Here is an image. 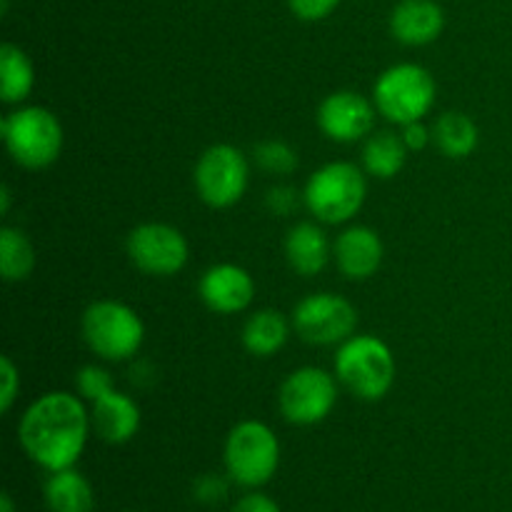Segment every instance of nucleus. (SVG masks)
Instances as JSON below:
<instances>
[{"label":"nucleus","instance_id":"nucleus-26","mask_svg":"<svg viewBox=\"0 0 512 512\" xmlns=\"http://www.w3.org/2000/svg\"><path fill=\"white\" fill-rule=\"evenodd\" d=\"M233 480L230 478H220V475L208 473L200 475L198 480L193 483V498L198 500L200 505H218L228 498V490Z\"/></svg>","mask_w":512,"mask_h":512},{"label":"nucleus","instance_id":"nucleus-18","mask_svg":"<svg viewBox=\"0 0 512 512\" xmlns=\"http://www.w3.org/2000/svg\"><path fill=\"white\" fill-rule=\"evenodd\" d=\"M45 505L50 512H93L95 493L90 480L75 468L55 470L45 480Z\"/></svg>","mask_w":512,"mask_h":512},{"label":"nucleus","instance_id":"nucleus-20","mask_svg":"<svg viewBox=\"0 0 512 512\" xmlns=\"http://www.w3.org/2000/svg\"><path fill=\"white\" fill-rule=\"evenodd\" d=\"M408 153V145L403 143L398 133L378 130V133H370L363 145V168L373 178L390 180L405 168Z\"/></svg>","mask_w":512,"mask_h":512},{"label":"nucleus","instance_id":"nucleus-5","mask_svg":"<svg viewBox=\"0 0 512 512\" xmlns=\"http://www.w3.org/2000/svg\"><path fill=\"white\" fill-rule=\"evenodd\" d=\"M5 148L10 158L25 170H45L60 158L63 150V125L58 115L40 105H25L5 115L3 123Z\"/></svg>","mask_w":512,"mask_h":512},{"label":"nucleus","instance_id":"nucleus-10","mask_svg":"<svg viewBox=\"0 0 512 512\" xmlns=\"http://www.w3.org/2000/svg\"><path fill=\"white\" fill-rule=\"evenodd\" d=\"M358 310L335 293H313L293 310V330L310 345H340L353 338Z\"/></svg>","mask_w":512,"mask_h":512},{"label":"nucleus","instance_id":"nucleus-4","mask_svg":"<svg viewBox=\"0 0 512 512\" xmlns=\"http://www.w3.org/2000/svg\"><path fill=\"white\" fill-rule=\"evenodd\" d=\"M305 208L328 225L353 220L368 198V180L355 163L333 160L315 170L305 183Z\"/></svg>","mask_w":512,"mask_h":512},{"label":"nucleus","instance_id":"nucleus-29","mask_svg":"<svg viewBox=\"0 0 512 512\" xmlns=\"http://www.w3.org/2000/svg\"><path fill=\"white\" fill-rule=\"evenodd\" d=\"M0 373H3L0 410H3V413H10V408H13L15 398H18V393H20V373H18V368H15L13 360L8 358V355H3V360H0Z\"/></svg>","mask_w":512,"mask_h":512},{"label":"nucleus","instance_id":"nucleus-11","mask_svg":"<svg viewBox=\"0 0 512 512\" xmlns=\"http://www.w3.org/2000/svg\"><path fill=\"white\" fill-rule=\"evenodd\" d=\"M128 258L138 270L170 278L188 265L190 245L178 228L168 223H143L130 230Z\"/></svg>","mask_w":512,"mask_h":512},{"label":"nucleus","instance_id":"nucleus-16","mask_svg":"<svg viewBox=\"0 0 512 512\" xmlns=\"http://www.w3.org/2000/svg\"><path fill=\"white\" fill-rule=\"evenodd\" d=\"M140 405L130 395L113 393L95 400L90 408V425L100 440L110 445H125L138 435L140 430Z\"/></svg>","mask_w":512,"mask_h":512},{"label":"nucleus","instance_id":"nucleus-21","mask_svg":"<svg viewBox=\"0 0 512 512\" xmlns=\"http://www.w3.org/2000/svg\"><path fill=\"white\" fill-rule=\"evenodd\" d=\"M433 143L438 150L448 158L460 160L475 153L480 143V130L470 115L458 113V110H448L440 115L433 125Z\"/></svg>","mask_w":512,"mask_h":512},{"label":"nucleus","instance_id":"nucleus-12","mask_svg":"<svg viewBox=\"0 0 512 512\" xmlns=\"http://www.w3.org/2000/svg\"><path fill=\"white\" fill-rule=\"evenodd\" d=\"M375 103L355 90H335L320 103L318 125L333 143H358L373 133Z\"/></svg>","mask_w":512,"mask_h":512},{"label":"nucleus","instance_id":"nucleus-13","mask_svg":"<svg viewBox=\"0 0 512 512\" xmlns=\"http://www.w3.org/2000/svg\"><path fill=\"white\" fill-rule=\"evenodd\" d=\"M198 295L213 313H243L255 298V280L245 268L235 263H218L203 273Z\"/></svg>","mask_w":512,"mask_h":512},{"label":"nucleus","instance_id":"nucleus-30","mask_svg":"<svg viewBox=\"0 0 512 512\" xmlns=\"http://www.w3.org/2000/svg\"><path fill=\"white\" fill-rule=\"evenodd\" d=\"M400 138H403V143L408 145L410 153H418V150L428 148V143L433 140V128H428L423 120H413V123L403 125Z\"/></svg>","mask_w":512,"mask_h":512},{"label":"nucleus","instance_id":"nucleus-24","mask_svg":"<svg viewBox=\"0 0 512 512\" xmlns=\"http://www.w3.org/2000/svg\"><path fill=\"white\" fill-rule=\"evenodd\" d=\"M253 155L255 165L270 175H293L300 165L298 153H295L293 145L285 143V140H263V143L255 145Z\"/></svg>","mask_w":512,"mask_h":512},{"label":"nucleus","instance_id":"nucleus-9","mask_svg":"<svg viewBox=\"0 0 512 512\" xmlns=\"http://www.w3.org/2000/svg\"><path fill=\"white\" fill-rule=\"evenodd\" d=\"M335 403H338V378L335 373L315 365L293 370L280 385V413L288 423L300 428L323 423L333 413Z\"/></svg>","mask_w":512,"mask_h":512},{"label":"nucleus","instance_id":"nucleus-3","mask_svg":"<svg viewBox=\"0 0 512 512\" xmlns=\"http://www.w3.org/2000/svg\"><path fill=\"white\" fill-rule=\"evenodd\" d=\"M225 475L245 490H260L280 468V440L270 425L243 420L225 438Z\"/></svg>","mask_w":512,"mask_h":512},{"label":"nucleus","instance_id":"nucleus-25","mask_svg":"<svg viewBox=\"0 0 512 512\" xmlns=\"http://www.w3.org/2000/svg\"><path fill=\"white\" fill-rule=\"evenodd\" d=\"M75 390H78V395L83 400L95 403V400H100L103 395L113 393L115 390L113 375L105 368H100V365H85V368H80L78 375H75Z\"/></svg>","mask_w":512,"mask_h":512},{"label":"nucleus","instance_id":"nucleus-15","mask_svg":"<svg viewBox=\"0 0 512 512\" xmlns=\"http://www.w3.org/2000/svg\"><path fill=\"white\" fill-rule=\"evenodd\" d=\"M443 30L445 10L435 0H400L390 13V33L410 48L435 43Z\"/></svg>","mask_w":512,"mask_h":512},{"label":"nucleus","instance_id":"nucleus-27","mask_svg":"<svg viewBox=\"0 0 512 512\" xmlns=\"http://www.w3.org/2000/svg\"><path fill=\"white\" fill-rule=\"evenodd\" d=\"M265 203H268V210L273 215L288 218V215H293L300 208V203H305V195L300 190H295L293 185H275V188L268 190Z\"/></svg>","mask_w":512,"mask_h":512},{"label":"nucleus","instance_id":"nucleus-23","mask_svg":"<svg viewBox=\"0 0 512 512\" xmlns=\"http://www.w3.org/2000/svg\"><path fill=\"white\" fill-rule=\"evenodd\" d=\"M35 268V248L18 228L0 230V273L8 283H23Z\"/></svg>","mask_w":512,"mask_h":512},{"label":"nucleus","instance_id":"nucleus-22","mask_svg":"<svg viewBox=\"0 0 512 512\" xmlns=\"http://www.w3.org/2000/svg\"><path fill=\"white\" fill-rule=\"evenodd\" d=\"M35 85L33 60L20 45L5 43L0 48V95L5 103H23Z\"/></svg>","mask_w":512,"mask_h":512},{"label":"nucleus","instance_id":"nucleus-19","mask_svg":"<svg viewBox=\"0 0 512 512\" xmlns=\"http://www.w3.org/2000/svg\"><path fill=\"white\" fill-rule=\"evenodd\" d=\"M290 338V323L283 313L273 308L258 310L250 315L243 325V345L248 353L258 358H273L278 350L285 348Z\"/></svg>","mask_w":512,"mask_h":512},{"label":"nucleus","instance_id":"nucleus-34","mask_svg":"<svg viewBox=\"0 0 512 512\" xmlns=\"http://www.w3.org/2000/svg\"><path fill=\"white\" fill-rule=\"evenodd\" d=\"M125 512H133V510H125Z\"/></svg>","mask_w":512,"mask_h":512},{"label":"nucleus","instance_id":"nucleus-1","mask_svg":"<svg viewBox=\"0 0 512 512\" xmlns=\"http://www.w3.org/2000/svg\"><path fill=\"white\" fill-rule=\"evenodd\" d=\"M90 413L73 393H45L28 405L18 425L25 455L45 473L73 468L90 438Z\"/></svg>","mask_w":512,"mask_h":512},{"label":"nucleus","instance_id":"nucleus-6","mask_svg":"<svg viewBox=\"0 0 512 512\" xmlns=\"http://www.w3.org/2000/svg\"><path fill=\"white\" fill-rule=\"evenodd\" d=\"M83 338L88 348L103 360H128L145 340V323L130 305L103 298L88 305L83 313Z\"/></svg>","mask_w":512,"mask_h":512},{"label":"nucleus","instance_id":"nucleus-7","mask_svg":"<svg viewBox=\"0 0 512 512\" xmlns=\"http://www.w3.org/2000/svg\"><path fill=\"white\" fill-rule=\"evenodd\" d=\"M435 78L418 63H398L380 73L373 88V103L390 123L423 120L435 105Z\"/></svg>","mask_w":512,"mask_h":512},{"label":"nucleus","instance_id":"nucleus-17","mask_svg":"<svg viewBox=\"0 0 512 512\" xmlns=\"http://www.w3.org/2000/svg\"><path fill=\"white\" fill-rule=\"evenodd\" d=\"M285 258L295 273L313 278L320 270H325L328 260L333 258V245L318 223L303 220V223L293 225L285 238Z\"/></svg>","mask_w":512,"mask_h":512},{"label":"nucleus","instance_id":"nucleus-31","mask_svg":"<svg viewBox=\"0 0 512 512\" xmlns=\"http://www.w3.org/2000/svg\"><path fill=\"white\" fill-rule=\"evenodd\" d=\"M233 512H283V510H280V505L275 503L270 495L260 493V490H248V493L233 505Z\"/></svg>","mask_w":512,"mask_h":512},{"label":"nucleus","instance_id":"nucleus-32","mask_svg":"<svg viewBox=\"0 0 512 512\" xmlns=\"http://www.w3.org/2000/svg\"><path fill=\"white\" fill-rule=\"evenodd\" d=\"M0 512H18V510H15V500H13V495H10V493L0 495Z\"/></svg>","mask_w":512,"mask_h":512},{"label":"nucleus","instance_id":"nucleus-33","mask_svg":"<svg viewBox=\"0 0 512 512\" xmlns=\"http://www.w3.org/2000/svg\"><path fill=\"white\" fill-rule=\"evenodd\" d=\"M8 210H10V188L5 185V188L0 190V213L8 215Z\"/></svg>","mask_w":512,"mask_h":512},{"label":"nucleus","instance_id":"nucleus-2","mask_svg":"<svg viewBox=\"0 0 512 512\" xmlns=\"http://www.w3.org/2000/svg\"><path fill=\"white\" fill-rule=\"evenodd\" d=\"M335 378L358 400L378 403L395 383L393 350L375 335H353L338 345Z\"/></svg>","mask_w":512,"mask_h":512},{"label":"nucleus","instance_id":"nucleus-28","mask_svg":"<svg viewBox=\"0 0 512 512\" xmlns=\"http://www.w3.org/2000/svg\"><path fill=\"white\" fill-rule=\"evenodd\" d=\"M288 5L295 18L305 20V23H318L335 13L340 0H288Z\"/></svg>","mask_w":512,"mask_h":512},{"label":"nucleus","instance_id":"nucleus-14","mask_svg":"<svg viewBox=\"0 0 512 512\" xmlns=\"http://www.w3.org/2000/svg\"><path fill=\"white\" fill-rule=\"evenodd\" d=\"M333 258L348 280H370L383 265L385 245L373 228L353 225L335 238Z\"/></svg>","mask_w":512,"mask_h":512},{"label":"nucleus","instance_id":"nucleus-8","mask_svg":"<svg viewBox=\"0 0 512 512\" xmlns=\"http://www.w3.org/2000/svg\"><path fill=\"white\" fill-rule=\"evenodd\" d=\"M193 183L200 200L210 208H233L250 183L248 158L230 143H215L198 158Z\"/></svg>","mask_w":512,"mask_h":512}]
</instances>
